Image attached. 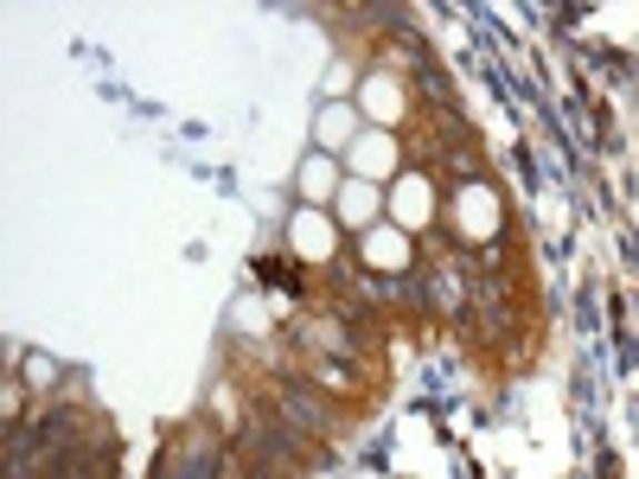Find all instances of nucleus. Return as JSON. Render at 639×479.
I'll use <instances>...</instances> for the list:
<instances>
[{
  "mask_svg": "<svg viewBox=\"0 0 639 479\" xmlns=\"http://www.w3.org/2000/svg\"><path fill=\"white\" fill-rule=\"evenodd\" d=\"M371 218H378V186H371V179H346V186H339V224L365 230Z\"/></svg>",
  "mask_w": 639,
  "mask_h": 479,
  "instance_id": "nucleus-5",
  "label": "nucleus"
},
{
  "mask_svg": "<svg viewBox=\"0 0 639 479\" xmlns=\"http://www.w3.org/2000/svg\"><path fill=\"white\" fill-rule=\"evenodd\" d=\"M352 167H358V179H383V173H397V141L390 134H358L352 141Z\"/></svg>",
  "mask_w": 639,
  "mask_h": 479,
  "instance_id": "nucleus-1",
  "label": "nucleus"
},
{
  "mask_svg": "<svg viewBox=\"0 0 639 479\" xmlns=\"http://www.w3.org/2000/svg\"><path fill=\"white\" fill-rule=\"evenodd\" d=\"M358 109H365L371 122H397V116H403V83H397V77H371V83L358 90Z\"/></svg>",
  "mask_w": 639,
  "mask_h": 479,
  "instance_id": "nucleus-4",
  "label": "nucleus"
},
{
  "mask_svg": "<svg viewBox=\"0 0 639 479\" xmlns=\"http://www.w3.org/2000/svg\"><path fill=\"white\" fill-rule=\"evenodd\" d=\"M313 134H320V148H352V141H358V116L346 109V102H327V109H320V122H313Z\"/></svg>",
  "mask_w": 639,
  "mask_h": 479,
  "instance_id": "nucleus-6",
  "label": "nucleus"
},
{
  "mask_svg": "<svg viewBox=\"0 0 639 479\" xmlns=\"http://www.w3.org/2000/svg\"><path fill=\"white\" fill-rule=\"evenodd\" d=\"M397 224L403 230H422L429 224V186L409 173V179H397Z\"/></svg>",
  "mask_w": 639,
  "mask_h": 479,
  "instance_id": "nucleus-7",
  "label": "nucleus"
},
{
  "mask_svg": "<svg viewBox=\"0 0 639 479\" xmlns=\"http://www.w3.org/2000/svg\"><path fill=\"white\" fill-rule=\"evenodd\" d=\"M288 237H294V250H307L313 262H327V250H332V224H327V218L294 211V230H288Z\"/></svg>",
  "mask_w": 639,
  "mask_h": 479,
  "instance_id": "nucleus-8",
  "label": "nucleus"
},
{
  "mask_svg": "<svg viewBox=\"0 0 639 479\" xmlns=\"http://www.w3.org/2000/svg\"><path fill=\"white\" fill-rule=\"evenodd\" d=\"M327 90H332V97H339V90H352V64H332V71H327Z\"/></svg>",
  "mask_w": 639,
  "mask_h": 479,
  "instance_id": "nucleus-10",
  "label": "nucleus"
},
{
  "mask_svg": "<svg viewBox=\"0 0 639 479\" xmlns=\"http://www.w3.org/2000/svg\"><path fill=\"white\" fill-rule=\"evenodd\" d=\"M365 262H371V269H383V276L409 269V237H403L397 224H390V230H371V237H365Z\"/></svg>",
  "mask_w": 639,
  "mask_h": 479,
  "instance_id": "nucleus-3",
  "label": "nucleus"
},
{
  "mask_svg": "<svg viewBox=\"0 0 639 479\" xmlns=\"http://www.w3.org/2000/svg\"><path fill=\"white\" fill-rule=\"evenodd\" d=\"M332 186H339L332 160H307V167H301V192H307V199H327Z\"/></svg>",
  "mask_w": 639,
  "mask_h": 479,
  "instance_id": "nucleus-9",
  "label": "nucleus"
},
{
  "mask_svg": "<svg viewBox=\"0 0 639 479\" xmlns=\"http://www.w3.org/2000/svg\"><path fill=\"white\" fill-rule=\"evenodd\" d=\"M499 230V199L486 186H467L460 192V237H492Z\"/></svg>",
  "mask_w": 639,
  "mask_h": 479,
  "instance_id": "nucleus-2",
  "label": "nucleus"
}]
</instances>
